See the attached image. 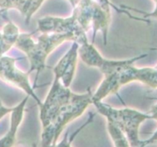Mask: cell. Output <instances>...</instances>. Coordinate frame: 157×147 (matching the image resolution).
<instances>
[{"label": "cell", "instance_id": "obj_1", "mask_svg": "<svg viewBox=\"0 0 157 147\" xmlns=\"http://www.w3.org/2000/svg\"><path fill=\"white\" fill-rule=\"evenodd\" d=\"M33 33L19 34L15 46L25 54L30 62L31 74L36 71L35 85L40 72L45 68L46 59L48 55L63 43L68 41H76L77 38L71 33H42L36 41L32 38Z\"/></svg>", "mask_w": 157, "mask_h": 147}, {"label": "cell", "instance_id": "obj_2", "mask_svg": "<svg viewBox=\"0 0 157 147\" xmlns=\"http://www.w3.org/2000/svg\"><path fill=\"white\" fill-rule=\"evenodd\" d=\"M92 96L93 93L90 87L87 88V92L85 93H74L70 100L58 107L45 119L42 120L44 143L56 139L66 124L79 117L92 104Z\"/></svg>", "mask_w": 157, "mask_h": 147}, {"label": "cell", "instance_id": "obj_3", "mask_svg": "<svg viewBox=\"0 0 157 147\" xmlns=\"http://www.w3.org/2000/svg\"><path fill=\"white\" fill-rule=\"evenodd\" d=\"M93 104L100 113L107 117L108 124L116 127L120 131H126L130 139L133 140L136 138L140 123L147 117L132 109H115L101 100L94 101Z\"/></svg>", "mask_w": 157, "mask_h": 147}, {"label": "cell", "instance_id": "obj_4", "mask_svg": "<svg viewBox=\"0 0 157 147\" xmlns=\"http://www.w3.org/2000/svg\"><path fill=\"white\" fill-rule=\"evenodd\" d=\"M78 47V55L81 59L85 64L88 65L89 67H97L104 74V77L111 74L115 70L121 66L124 65L128 63H134L138 59H140L145 55L136 57V58H130L127 60H109L104 58L100 52L97 50L96 47L94 46L93 44H90L88 42L87 37L83 38L79 43Z\"/></svg>", "mask_w": 157, "mask_h": 147}, {"label": "cell", "instance_id": "obj_5", "mask_svg": "<svg viewBox=\"0 0 157 147\" xmlns=\"http://www.w3.org/2000/svg\"><path fill=\"white\" fill-rule=\"evenodd\" d=\"M22 58H16L12 57L1 55L0 56V78L6 82L10 83L12 85L24 90L28 96L34 98L38 106L41 104L34 92V87L29 82V74L25 73L18 69L15 65V62Z\"/></svg>", "mask_w": 157, "mask_h": 147}, {"label": "cell", "instance_id": "obj_6", "mask_svg": "<svg viewBox=\"0 0 157 147\" xmlns=\"http://www.w3.org/2000/svg\"><path fill=\"white\" fill-rule=\"evenodd\" d=\"M42 33H71L76 36L77 43L87 36V32L84 30L75 15L71 18H60L46 17L38 20V28L35 32ZM33 32V33H35Z\"/></svg>", "mask_w": 157, "mask_h": 147}, {"label": "cell", "instance_id": "obj_7", "mask_svg": "<svg viewBox=\"0 0 157 147\" xmlns=\"http://www.w3.org/2000/svg\"><path fill=\"white\" fill-rule=\"evenodd\" d=\"M78 47L79 44L76 41H74L70 49L61 58L53 69L55 77L59 79L63 85L66 87H70L76 71L78 58Z\"/></svg>", "mask_w": 157, "mask_h": 147}]
</instances>
